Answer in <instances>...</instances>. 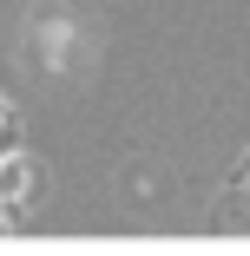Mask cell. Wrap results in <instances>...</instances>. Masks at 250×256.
Returning a JSON list of instances; mask_svg holds the SVG:
<instances>
[{
    "label": "cell",
    "instance_id": "cell-3",
    "mask_svg": "<svg viewBox=\"0 0 250 256\" xmlns=\"http://www.w3.org/2000/svg\"><path fill=\"white\" fill-rule=\"evenodd\" d=\"M0 118H7V106H0Z\"/></svg>",
    "mask_w": 250,
    "mask_h": 256
},
{
    "label": "cell",
    "instance_id": "cell-2",
    "mask_svg": "<svg viewBox=\"0 0 250 256\" xmlns=\"http://www.w3.org/2000/svg\"><path fill=\"white\" fill-rule=\"evenodd\" d=\"M7 230H14V204L0 197V236H7Z\"/></svg>",
    "mask_w": 250,
    "mask_h": 256
},
{
    "label": "cell",
    "instance_id": "cell-1",
    "mask_svg": "<svg viewBox=\"0 0 250 256\" xmlns=\"http://www.w3.org/2000/svg\"><path fill=\"white\" fill-rule=\"evenodd\" d=\"M33 190V164L20 158V151H7V158H0V197H7V204H20Z\"/></svg>",
    "mask_w": 250,
    "mask_h": 256
}]
</instances>
